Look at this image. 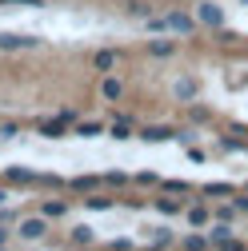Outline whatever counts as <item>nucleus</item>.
Instances as JSON below:
<instances>
[{
  "mask_svg": "<svg viewBox=\"0 0 248 251\" xmlns=\"http://www.w3.org/2000/svg\"><path fill=\"white\" fill-rule=\"evenodd\" d=\"M196 20H200V28H220L224 24V8L212 4V0H200L196 4Z\"/></svg>",
  "mask_w": 248,
  "mask_h": 251,
  "instance_id": "nucleus-1",
  "label": "nucleus"
},
{
  "mask_svg": "<svg viewBox=\"0 0 248 251\" xmlns=\"http://www.w3.org/2000/svg\"><path fill=\"white\" fill-rule=\"evenodd\" d=\"M48 231V215H32V219H20V239L28 243H40Z\"/></svg>",
  "mask_w": 248,
  "mask_h": 251,
  "instance_id": "nucleus-2",
  "label": "nucleus"
},
{
  "mask_svg": "<svg viewBox=\"0 0 248 251\" xmlns=\"http://www.w3.org/2000/svg\"><path fill=\"white\" fill-rule=\"evenodd\" d=\"M164 16H168V28H172V32H180V36H192L196 28H200V20L188 16V12H176V8H172V12H164Z\"/></svg>",
  "mask_w": 248,
  "mask_h": 251,
  "instance_id": "nucleus-3",
  "label": "nucleus"
},
{
  "mask_svg": "<svg viewBox=\"0 0 248 251\" xmlns=\"http://www.w3.org/2000/svg\"><path fill=\"white\" fill-rule=\"evenodd\" d=\"M36 36H20V32H0V48L4 52H20V48H36Z\"/></svg>",
  "mask_w": 248,
  "mask_h": 251,
  "instance_id": "nucleus-4",
  "label": "nucleus"
},
{
  "mask_svg": "<svg viewBox=\"0 0 248 251\" xmlns=\"http://www.w3.org/2000/svg\"><path fill=\"white\" fill-rule=\"evenodd\" d=\"M172 92H176V100H180V104H196V96H200V84H196L192 76H180Z\"/></svg>",
  "mask_w": 248,
  "mask_h": 251,
  "instance_id": "nucleus-5",
  "label": "nucleus"
},
{
  "mask_svg": "<svg viewBox=\"0 0 248 251\" xmlns=\"http://www.w3.org/2000/svg\"><path fill=\"white\" fill-rule=\"evenodd\" d=\"M208 239H212V247H232V251L240 247V239H232V227L224 224V219H220V224H216V227L208 231Z\"/></svg>",
  "mask_w": 248,
  "mask_h": 251,
  "instance_id": "nucleus-6",
  "label": "nucleus"
},
{
  "mask_svg": "<svg viewBox=\"0 0 248 251\" xmlns=\"http://www.w3.org/2000/svg\"><path fill=\"white\" fill-rule=\"evenodd\" d=\"M172 136H176V132H172V128H160V124H152V128H144V132H140V140H144V144H164V140H172Z\"/></svg>",
  "mask_w": 248,
  "mask_h": 251,
  "instance_id": "nucleus-7",
  "label": "nucleus"
},
{
  "mask_svg": "<svg viewBox=\"0 0 248 251\" xmlns=\"http://www.w3.org/2000/svg\"><path fill=\"white\" fill-rule=\"evenodd\" d=\"M184 215H188V224H192V227H208V219H212L204 203H192V207H184Z\"/></svg>",
  "mask_w": 248,
  "mask_h": 251,
  "instance_id": "nucleus-8",
  "label": "nucleus"
},
{
  "mask_svg": "<svg viewBox=\"0 0 248 251\" xmlns=\"http://www.w3.org/2000/svg\"><path fill=\"white\" fill-rule=\"evenodd\" d=\"M100 92H104V100H120V96H124V84H120L116 76H108V80L100 84Z\"/></svg>",
  "mask_w": 248,
  "mask_h": 251,
  "instance_id": "nucleus-9",
  "label": "nucleus"
},
{
  "mask_svg": "<svg viewBox=\"0 0 248 251\" xmlns=\"http://www.w3.org/2000/svg\"><path fill=\"white\" fill-rule=\"evenodd\" d=\"M100 132H104L100 120H80V124H76V136H84V140H88V136H100Z\"/></svg>",
  "mask_w": 248,
  "mask_h": 251,
  "instance_id": "nucleus-10",
  "label": "nucleus"
},
{
  "mask_svg": "<svg viewBox=\"0 0 248 251\" xmlns=\"http://www.w3.org/2000/svg\"><path fill=\"white\" fill-rule=\"evenodd\" d=\"M64 128H68V120H52V124H44V128H40V136H48V140H60V136H64Z\"/></svg>",
  "mask_w": 248,
  "mask_h": 251,
  "instance_id": "nucleus-11",
  "label": "nucleus"
},
{
  "mask_svg": "<svg viewBox=\"0 0 248 251\" xmlns=\"http://www.w3.org/2000/svg\"><path fill=\"white\" fill-rule=\"evenodd\" d=\"M148 52L152 56H172L176 52V40H148Z\"/></svg>",
  "mask_w": 248,
  "mask_h": 251,
  "instance_id": "nucleus-12",
  "label": "nucleus"
},
{
  "mask_svg": "<svg viewBox=\"0 0 248 251\" xmlns=\"http://www.w3.org/2000/svg\"><path fill=\"white\" fill-rule=\"evenodd\" d=\"M92 64H96V72H108V68L116 64V52H108V48L96 52V56H92Z\"/></svg>",
  "mask_w": 248,
  "mask_h": 251,
  "instance_id": "nucleus-13",
  "label": "nucleus"
},
{
  "mask_svg": "<svg viewBox=\"0 0 248 251\" xmlns=\"http://www.w3.org/2000/svg\"><path fill=\"white\" fill-rule=\"evenodd\" d=\"M128 16H136V20H148V16H152V8L144 4V0H128Z\"/></svg>",
  "mask_w": 248,
  "mask_h": 251,
  "instance_id": "nucleus-14",
  "label": "nucleus"
},
{
  "mask_svg": "<svg viewBox=\"0 0 248 251\" xmlns=\"http://www.w3.org/2000/svg\"><path fill=\"white\" fill-rule=\"evenodd\" d=\"M36 176L28 172V168H8V183H32Z\"/></svg>",
  "mask_w": 248,
  "mask_h": 251,
  "instance_id": "nucleus-15",
  "label": "nucleus"
},
{
  "mask_svg": "<svg viewBox=\"0 0 248 251\" xmlns=\"http://www.w3.org/2000/svg\"><path fill=\"white\" fill-rule=\"evenodd\" d=\"M180 243H184V247H192V251H200V247H212V239H208V235H184Z\"/></svg>",
  "mask_w": 248,
  "mask_h": 251,
  "instance_id": "nucleus-16",
  "label": "nucleus"
},
{
  "mask_svg": "<svg viewBox=\"0 0 248 251\" xmlns=\"http://www.w3.org/2000/svg\"><path fill=\"white\" fill-rule=\"evenodd\" d=\"M156 207H160L164 215H180V207H184V200H156Z\"/></svg>",
  "mask_w": 248,
  "mask_h": 251,
  "instance_id": "nucleus-17",
  "label": "nucleus"
},
{
  "mask_svg": "<svg viewBox=\"0 0 248 251\" xmlns=\"http://www.w3.org/2000/svg\"><path fill=\"white\" fill-rule=\"evenodd\" d=\"M96 183H100L96 176H76V179H72V187H76V192H92Z\"/></svg>",
  "mask_w": 248,
  "mask_h": 251,
  "instance_id": "nucleus-18",
  "label": "nucleus"
},
{
  "mask_svg": "<svg viewBox=\"0 0 248 251\" xmlns=\"http://www.w3.org/2000/svg\"><path fill=\"white\" fill-rule=\"evenodd\" d=\"M64 211H68V207L60 203V200H48V203H44V215H48V219H60Z\"/></svg>",
  "mask_w": 248,
  "mask_h": 251,
  "instance_id": "nucleus-19",
  "label": "nucleus"
},
{
  "mask_svg": "<svg viewBox=\"0 0 248 251\" xmlns=\"http://www.w3.org/2000/svg\"><path fill=\"white\" fill-rule=\"evenodd\" d=\"M72 243H92V227H88V224L72 227Z\"/></svg>",
  "mask_w": 248,
  "mask_h": 251,
  "instance_id": "nucleus-20",
  "label": "nucleus"
},
{
  "mask_svg": "<svg viewBox=\"0 0 248 251\" xmlns=\"http://www.w3.org/2000/svg\"><path fill=\"white\" fill-rule=\"evenodd\" d=\"M108 132H112V140H128V120H116Z\"/></svg>",
  "mask_w": 248,
  "mask_h": 251,
  "instance_id": "nucleus-21",
  "label": "nucleus"
},
{
  "mask_svg": "<svg viewBox=\"0 0 248 251\" xmlns=\"http://www.w3.org/2000/svg\"><path fill=\"white\" fill-rule=\"evenodd\" d=\"M84 203H88L92 211H108V207H112V200H104V196H92V200H84Z\"/></svg>",
  "mask_w": 248,
  "mask_h": 251,
  "instance_id": "nucleus-22",
  "label": "nucleus"
},
{
  "mask_svg": "<svg viewBox=\"0 0 248 251\" xmlns=\"http://www.w3.org/2000/svg\"><path fill=\"white\" fill-rule=\"evenodd\" d=\"M164 192H168V196H176V192L184 196V192H188V183H184V179H168V183H164Z\"/></svg>",
  "mask_w": 248,
  "mask_h": 251,
  "instance_id": "nucleus-23",
  "label": "nucleus"
},
{
  "mask_svg": "<svg viewBox=\"0 0 248 251\" xmlns=\"http://www.w3.org/2000/svg\"><path fill=\"white\" fill-rule=\"evenodd\" d=\"M208 196H232L228 183H208Z\"/></svg>",
  "mask_w": 248,
  "mask_h": 251,
  "instance_id": "nucleus-24",
  "label": "nucleus"
},
{
  "mask_svg": "<svg viewBox=\"0 0 248 251\" xmlns=\"http://www.w3.org/2000/svg\"><path fill=\"white\" fill-rule=\"evenodd\" d=\"M0 4H24V8H40L44 0H0Z\"/></svg>",
  "mask_w": 248,
  "mask_h": 251,
  "instance_id": "nucleus-25",
  "label": "nucleus"
},
{
  "mask_svg": "<svg viewBox=\"0 0 248 251\" xmlns=\"http://www.w3.org/2000/svg\"><path fill=\"white\" fill-rule=\"evenodd\" d=\"M236 211H240V215H248V196H240V200H236Z\"/></svg>",
  "mask_w": 248,
  "mask_h": 251,
  "instance_id": "nucleus-26",
  "label": "nucleus"
},
{
  "mask_svg": "<svg viewBox=\"0 0 248 251\" xmlns=\"http://www.w3.org/2000/svg\"><path fill=\"white\" fill-rule=\"evenodd\" d=\"M4 243H8V235H4V231H0V247H4Z\"/></svg>",
  "mask_w": 248,
  "mask_h": 251,
  "instance_id": "nucleus-27",
  "label": "nucleus"
}]
</instances>
